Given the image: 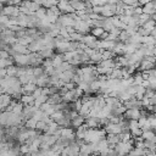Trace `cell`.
I'll list each match as a JSON object with an SVG mask.
<instances>
[{"instance_id": "6da1fadb", "label": "cell", "mask_w": 156, "mask_h": 156, "mask_svg": "<svg viewBox=\"0 0 156 156\" xmlns=\"http://www.w3.org/2000/svg\"><path fill=\"white\" fill-rule=\"evenodd\" d=\"M57 22H58L61 26H63V27H69V26L74 27V23H76L74 18H72L69 13H61V15L58 16Z\"/></svg>"}, {"instance_id": "7a4b0ae2", "label": "cell", "mask_w": 156, "mask_h": 156, "mask_svg": "<svg viewBox=\"0 0 156 156\" xmlns=\"http://www.w3.org/2000/svg\"><path fill=\"white\" fill-rule=\"evenodd\" d=\"M15 65L17 66H28L29 65V56L28 54H16L13 56Z\"/></svg>"}, {"instance_id": "3957f363", "label": "cell", "mask_w": 156, "mask_h": 156, "mask_svg": "<svg viewBox=\"0 0 156 156\" xmlns=\"http://www.w3.org/2000/svg\"><path fill=\"white\" fill-rule=\"evenodd\" d=\"M141 116V108L134 107V108H127L124 112V117L127 119H139Z\"/></svg>"}, {"instance_id": "277c9868", "label": "cell", "mask_w": 156, "mask_h": 156, "mask_svg": "<svg viewBox=\"0 0 156 156\" xmlns=\"http://www.w3.org/2000/svg\"><path fill=\"white\" fill-rule=\"evenodd\" d=\"M104 129L106 130V133H115V134H121L123 132L119 123H112V122H108L106 126H104Z\"/></svg>"}, {"instance_id": "5b68a950", "label": "cell", "mask_w": 156, "mask_h": 156, "mask_svg": "<svg viewBox=\"0 0 156 156\" xmlns=\"http://www.w3.org/2000/svg\"><path fill=\"white\" fill-rule=\"evenodd\" d=\"M85 123L88 124L89 128H99L100 127V117H98V116H87L85 117Z\"/></svg>"}, {"instance_id": "8992f818", "label": "cell", "mask_w": 156, "mask_h": 156, "mask_svg": "<svg viewBox=\"0 0 156 156\" xmlns=\"http://www.w3.org/2000/svg\"><path fill=\"white\" fill-rule=\"evenodd\" d=\"M35 84H37V87H46V85H50V76L48 73H44L40 77H37Z\"/></svg>"}, {"instance_id": "52a82bcc", "label": "cell", "mask_w": 156, "mask_h": 156, "mask_svg": "<svg viewBox=\"0 0 156 156\" xmlns=\"http://www.w3.org/2000/svg\"><path fill=\"white\" fill-rule=\"evenodd\" d=\"M11 48H12V50H13V51H16L17 54H29V52H30V51H29V49H28V46L22 45V44H20L18 41H17V43H15V44H12V45H11Z\"/></svg>"}, {"instance_id": "ba28073f", "label": "cell", "mask_w": 156, "mask_h": 156, "mask_svg": "<svg viewBox=\"0 0 156 156\" xmlns=\"http://www.w3.org/2000/svg\"><path fill=\"white\" fill-rule=\"evenodd\" d=\"M88 154H94V149H93L91 143H85V144L80 145L79 155H88Z\"/></svg>"}, {"instance_id": "9c48e42d", "label": "cell", "mask_w": 156, "mask_h": 156, "mask_svg": "<svg viewBox=\"0 0 156 156\" xmlns=\"http://www.w3.org/2000/svg\"><path fill=\"white\" fill-rule=\"evenodd\" d=\"M21 102L24 105V106H27V105H34V100H35V98L32 95V94H22V96H21Z\"/></svg>"}, {"instance_id": "30bf717a", "label": "cell", "mask_w": 156, "mask_h": 156, "mask_svg": "<svg viewBox=\"0 0 156 156\" xmlns=\"http://www.w3.org/2000/svg\"><path fill=\"white\" fill-rule=\"evenodd\" d=\"M37 88V84L35 83H32V82H28L26 84L22 85V94H32Z\"/></svg>"}, {"instance_id": "8fae6325", "label": "cell", "mask_w": 156, "mask_h": 156, "mask_svg": "<svg viewBox=\"0 0 156 156\" xmlns=\"http://www.w3.org/2000/svg\"><path fill=\"white\" fill-rule=\"evenodd\" d=\"M84 122H85V117H84V116H82V115H78V116H76L74 118H72V119H71V126L76 129L77 127L82 126Z\"/></svg>"}, {"instance_id": "7c38bea8", "label": "cell", "mask_w": 156, "mask_h": 156, "mask_svg": "<svg viewBox=\"0 0 156 156\" xmlns=\"http://www.w3.org/2000/svg\"><path fill=\"white\" fill-rule=\"evenodd\" d=\"M106 140L108 144H112V145H116L118 141H121V138H119V134H115V133H106Z\"/></svg>"}, {"instance_id": "4fadbf2b", "label": "cell", "mask_w": 156, "mask_h": 156, "mask_svg": "<svg viewBox=\"0 0 156 156\" xmlns=\"http://www.w3.org/2000/svg\"><path fill=\"white\" fill-rule=\"evenodd\" d=\"M51 60H52V66H54V67H58V66H61V63L65 61L63 54L57 52V54H55V55L51 57Z\"/></svg>"}, {"instance_id": "5bb4252c", "label": "cell", "mask_w": 156, "mask_h": 156, "mask_svg": "<svg viewBox=\"0 0 156 156\" xmlns=\"http://www.w3.org/2000/svg\"><path fill=\"white\" fill-rule=\"evenodd\" d=\"M108 78H116V79H122V69L121 67H113L111 73L108 74Z\"/></svg>"}, {"instance_id": "9a60e30c", "label": "cell", "mask_w": 156, "mask_h": 156, "mask_svg": "<svg viewBox=\"0 0 156 156\" xmlns=\"http://www.w3.org/2000/svg\"><path fill=\"white\" fill-rule=\"evenodd\" d=\"M143 12H145V13H147V15L155 13V7H154V1H152V0L149 1L147 4H145V5L143 6Z\"/></svg>"}, {"instance_id": "2e32d148", "label": "cell", "mask_w": 156, "mask_h": 156, "mask_svg": "<svg viewBox=\"0 0 156 156\" xmlns=\"http://www.w3.org/2000/svg\"><path fill=\"white\" fill-rule=\"evenodd\" d=\"M44 58H50V57H52L54 55H55V52H54V49H50V48H44L43 50H40V51H38Z\"/></svg>"}, {"instance_id": "e0dca14e", "label": "cell", "mask_w": 156, "mask_h": 156, "mask_svg": "<svg viewBox=\"0 0 156 156\" xmlns=\"http://www.w3.org/2000/svg\"><path fill=\"white\" fill-rule=\"evenodd\" d=\"M129 38H130V35H129V33L126 29H122L121 33L118 34V40L122 41V43H124V44L129 43Z\"/></svg>"}, {"instance_id": "ac0fdd59", "label": "cell", "mask_w": 156, "mask_h": 156, "mask_svg": "<svg viewBox=\"0 0 156 156\" xmlns=\"http://www.w3.org/2000/svg\"><path fill=\"white\" fill-rule=\"evenodd\" d=\"M133 77H134V85H140V84H143L144 77H143V74H141V71H136V72L133 74Z\"/></svg>"}, {"instance_id": "d6986e66", "label": "cell", "mask_w": 156, "mask_h": 156, "mask_svg": "<svg viewBox=\"0 0 156 156\" xmlns=\"http://www.w3.org/2000/svg\"><path fill=\"white\" fill-rule=\"evenodd\" d=\"M15 7H16V6H13V5H5L0 13H4V15H6V16H9V17H10V16L12 15V12H13Z\"/></svg>"}, {"instance_id": "ffe728a7", "label": "cell", "mask_w": 156, "mask_h": 156, "mask_svg": "<svg viewBox=\"0 0 156 156\" xmlns=\"http://www.w3.org/2000/svg\"><path fill=\"white\" fill-rule=\"evenodd\" d=\"M143 27L146 28V29H149V30H152L154 28H156V21L152 20V18H150V20H147V21L143 24Z\"/></svg>"}, {"instance_id": "44dd1931", "label": "cell", "mask_w": 156, "mask_h": 156, "mask_svg": "<svg viewBox=\"0 0 156 156\" xmlns=\"http://www.w3.org/2000/svg\"><path fill=\"white\" fill-rule=\"evenodd\" d=\"M104 32H105V29H104L102 27H93V28L90 29V33H91L93 35H95L96 38H100V35H101Z\"/></svg>"}, {"instance_id": "7402d4cb", "label": "cell", "mask_w": 156, "mask_h": 156, "mask_svg": "<svg viewBox=\"0 0 156 156\" xmlns=\"http://www.w3.org/2000/svg\"><path fill=\"white\" fill-rule=\"evenodd\" d=\"M17 68H18V66H17V65L7 66V67H6L7 76H16V77H17Z\"/></svg>"}, {"instance_id": "603a6c76", "label": "cell", "mask_w": 156, "mask_h": 156, "mask_svg": "<svg viewBox=\"0 0 156 156\" xmlns=\"http://www.w3.org/2000/svg\"><path fill=\"white\" fill-rule=\"evenodd\" d=\"M44 73H45V69H44V67H43L41 65L33 67V74H34L35 77H40V76L44 74Z\"/></svg>"}, {"instance_id": "cb8c5ba5", "label": "cell", "mask_w": 156, "mask_h": 156, "mask_svg": "<svg viewBox=\"0 0 156 156\" xmlns=\"http://www.w3.org/2000/svg\"><path fill=\"white\" fill-rule=\"evenodd\" d=\"M37 119L34 118V117H30V118H28V119H26V122H24V126L27 127V128H35V126H37Z\"/></svg>"}, {"instance_id": "d4e9b609", "label": "cell", "mask_w": 156, "mask_h": 156, "mask_svg": "<svg viewBox=\"0 0 156 156\" xmlns=\"http://www.w3.org/2000/svg\"><path fill=\"white\" fill-rule=\"evenodd\" d=\"M129 132H130V134H132V136H133V138H135V136H141V134H143V129H141L140 127L130 128V129H129Z\"/></svg>"}, {"instance_id": "484cf974", "label": "cell", "mask_w": 156, "mask_h": 156, "mask_svg": "<svg viewBox=\"0 0 156 156\" xmlns=\"http://www.w3.org/2000/svg\"><path fill=\"white\" fill-rule=\"evenodd\" d=\"M151 18V15H147V13H145V12H143V13H140L139 15V26H143L147 20H150Z\"/></svg>"}, {"instance_id": "4316f807", "label": "cell", "mask_w": 156, "mask_h": 156, "mask_svg": "<svg viewBox=\"0 0 156 156\" xmlns=\"http://www.w3.org/2000/svg\"><path fill=\"white\" fill-rule=\"evenodd\" d=\"M83 35H84V34H82V33H79V32H77V30L69 34L71 40H74V41H80L82 38H83Z\"/></svg>"}, {"instance_id": "83f0119b", "label": "cell", "mask_w": 156, "mask_h": 156, "mask_svg": "<svg viewBox=\"0 0 156 156\" xmlns=\"http://www.w3.org/2000/svg\"><path fill=\"white\" fill-rule=\"evenodd\" d=\"M34 13H35V16H37L39 20H41L43 17H45V16H46V9H45L44 6H41V7H40L39 10H37Z\"/></svg>"}, {"instance_id": "f1b7e54d", "label": "cell", "mask_w": 156, "mask_h": 156, "mask_svg": "<svg viewBox=\"0 0 156 156\" xmlns=\"http://www.w3.org/2000/svg\"><path fill=\"white\" fill-rule=\"evenodd\" d=\"M46 124H48V123H45V122H44L43 119H40V121H38V122H37V126H35V129L43 133V132H44V129H45V127H46Z\"/></svg>"}, {"instance_id": "f546056e", "label": "cell", "mask_w": 156, "mask_h": 156, "mask_svg": "<svg viewBox=\"0 0 156 156\" xmlns=\"http://www.w3.org/2000/svg\"><path fill=\"white\" fill-rule=\"evenodd\" d=\"M41 94H43V87H37V88H35V90L32 93V95H33L35 99H37L38 96H40Z\"/></svg>"}, {"instance_id": "4dcf8cb0", "label": "cell", "mask_w": 156, "mask_h": 156, "mask_svg": "<svg viewBox=\"0 0 156 156\" xmlns=\"http://www.w3.org/2000/svg\"><path fill=\"white\" fill-rule=\"evenodd\" d=\"M22 4V0H6L5 5H13V6H20Z\"/></svg>"}, {"instance_id": "1f68e13d", "label": "cell", "mask_w": 156, "mask_h": 156, "mask_svg": "<svg viewBox=\"0 0 156 156\" xmlns=\"http://www.w3.org/2000/svg\"><path fill=\"white\" fill-rule=\"evenodd\" d=\"M149 88H152L154 90H156V77L149 78Z\"/></svg>"}, {"instance_id": "d6a6232c", "label": "cell", "mask_w": 156, "mask_h": 156, "mask_svg": "<svg viewBox=\"0 0 156 156\" xmlns=\"http://www.w3.org/2000/svg\"><path fill=\"white\" fill-rule=\"evenodd\" d=\"M10 56H11L10 51H7V50H5V49H0V57H1V58H7V57H10Z\"/></svg>"}, {"instance_id": "836d02e7", "label": "cell", "mask_w": 156, "mask_h": 156, "mask_svg": "<svg viewBox=\"0 0 156 156\" xmlns=\"http://www.w3.org/2000/svg\"><path fill=\"white\" fill-rule=\"evenodd\" d=\"M65 87H66L68 90H72V89H74V88L77 87V84H76L74 82H72V80H71V82H67V83H65Z\"/></svg>"}, {"instance_id": "e575fe53", "label": "cell", "mask_w": 156, "mask_h": 156, "mask_svg": "<svg viewBox=\"0 0 156 156\" xmlns=\"http://www.w3.org/2000/svg\"><path fill=\"white\" fill-rule=\"evenodd\" d=\"M9 20H10L9 16H6V15H4V13H0V23L6 24V23L9 22Z\"/></svg>"}, {"instance_id": "d590c367", "label": "cell", "mask_w": 156, "mask_h": 156, "mask_svg": "<svg viewBox=\"0 0 156 156\" xmlns=\"http://www.w3.org/2000/svg\"><path fill=\"white\" fill-rule=\"evenodd\" d=\"M101 11H102V6H100V5H95V6H93V12H95V13H100V15H101Z\"/></svg>"}, {"instance_id": "8d00e7d4", "label": "cell", "mask_w": 156, "mask_h": 156, "mask_svg": "<svg viewBox=\"0 0 156 156\" xmlns=\"http://www.w3.org/2000/svg\"><path fill=\"white\" fill-rule=\"evenodd\" d=\"M140 13H143V6H135L134 7V15H140Z\"/></svg>"}, {"instance_id": "74e56055", "label": "cell", "mask_w": 156, "mask_h": 156, "mask_svg": "<svg viewBox=\"0 0 156 156\" xmlns=\"http://www.w3.org/2000/svg\"><path fill=\"white\" fill-rule=\"evenodd\" d=\"M107 35H108V32H107V30H105V32L100 35V38H99V39H107Z\"/></svg>"}, {"instance_id": "f35d334b", "label": "cell", "mask_w": 156, "mask_h": 156, "mask_svg": "<svg viewBox=\"0 0 156 156\" xmlns=\"http://www.w3.org/2000/svg\"><path fill=\"white\" fill-rule=\"evenodd\" d=\"M138 1H139V5H140V6H144L145 4H147V2L151 1V0H138Z\"/></svg>"}, {"instance_id": "ab89813d", "label": "cell", "mask_w": 156, "mask_h": 156, "mask_svg": "<svg viewBox=\"0 0 156 156\" xmlns=\"http://www.w3.org/2000/svg\"><path fill=\"white\" fill-rule=\"evenodd\" d=\"M33 1H35V2H38V4H40V5H43V2H44L45 0H33Z\"/></svg>"}, {"instance_id": "60d3db41", "label": "cell", "mask_w": 156, "mask_h": 156, "mask_svg": "<svg viewBox=\"0 0 156 156\" xmlns=\"http://www.w3.org/2000/svg\"><path fill=\"white\" fill-rule=\"evenodd\" d=\"M4 6H5V4H4V2H1V1H0V12H1V10H2V9H4Z\"/></svg>"}, {"instance_id": "b9f144b4", "label": "cell", "mask_w": 156, "mask_h": 156, "mask_svg": "<svg viewBox=\"0 0 156 156\" xmlns=\"http://www.w3.org/2000/svg\"><path fill=\"white\" fill-rule=\"evenodd\" d=\"M155 13H156V10H155Z\"/></svg>"}, {"instance_id": "7bdbcfd3", "label": "cell", "mask_w": 156, "mask_h": 156, "mask_svg": "<svg viewBox=\"0 0 156 156\" xmlns=\"http://www.w3.org/2000/svg\"><path fill=\"white\" fill-rule=\"evenodd\" d=\"M0 33H1V32H0Z\"/></svg>"}]
</instances>
